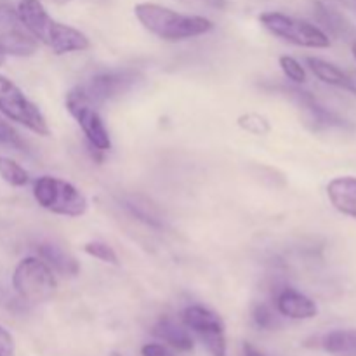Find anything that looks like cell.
<instances>
[{
    "label": "cell",
    "instance_id": "25",
    "mask_svg": "<svg viewBox=\"0 0 356 356\" xmlns=\"http://www.w3.org/2000/svg\"><path fill=\"white\" fill-rule=\"evenodd\" d=\"M280 66L289 80H292L296 83L306 82V70L302 68V65L296 58H292V56H282Z\"/></svg>",
    "mask_w": 356,
    "mask_h": 356
},
{
    "label": "cell",
    "instance_id": "11",
    "mask_svg": "<svg viewBox=\"0 0 356 356\" xmlns=\"http://www.w3.org/2000/svg\"><path fill=\"white\" fill-rule=\"evenodd\" d=\"M277 312L291 320H312L318 315V306L313 299L296 289H284L277 296Z\"/></svg>",
    "mask_w": 356,
    "mask_h": 356
},
{
    "label": "cell",
    "instance_id": "1",
    "mask_svg": "<svg viewBox=\"0 0 356 356\" xmlns=\"http://www.w3.org/2000/svg\"><path fill=\"white\" fill-rule=\"evenodd\" d=\"M16 10L35 40L47 45L56 56L82 52L90 47L86 33L52 19L40 0H19Z\"/></svg>",
    "mask_w": 356,
    "mask_h": 356
},
{
    "label": "cell",
    "instance_id": "2",
    "mask_svg": "<svg viewBox=\"0 0 356 356\" xmlns=\"http://www.w3.org/2000/svg\"><path fill=\"white\" fill-rule=\"evenodd\" d=\"M139 23L159 38L167 42H179L186 38L209 33L214 23L204 16H190L163 7L160 3L141 2L134 7Z\"/></svg>",
    "mask_w": 356,
    "mask_h": 356
},
{
    "label": "cell",
    "instance_id": "26",
    "mask_svg": "<svg viewBox=\"0 0 356 356\" xmlns=\"http://www.w3.org/2000/svg\"><path fill=\"white\" fill-rule=\"evenodd\" d=\"M14 353H16V343L13 334L0 327V356H14Z\"/></svg>",
    "mask_w": 356,
    "mask_h": 356
},
{
    "label": "cell",
    "instance_id": "9",
    "mask_svg": "<svg viewBox=\"0 0 356 356\" xmlns=\"http://www.w3.org/2000/svg\"><path fill=\"white\" fill-rule=\"evenodd\" d=\"M0 49L17 58L33 56L38 49V42L26 30L17 10L6 2H0Z\"/></svg>",
    "mask_w": 356,
    "mask_h": 356
},
{
    "label": "cell",
    "instance_id": "6",
    "mask_svg": "<svg viewBox=\"0 0 356 356\" xmlns=\"http://www.w3.org/2000/svg\"><path fill=\"white\" fill-rule=\"evenodd\" d=\"M0 113L35 134L44 138L51 134V129L40 108L31 103L13 80L3 75H0Z\"/></svg>",
    "mask_w": 356,
    "mask_h": 356
},
{
    "label": "cell",
    "instance_id": "16",
    "mask_svg": "<svg viewBox=\"0 0 356 356\" xmlns=\"http://www.w3.org/2000/svg\"><path fill=\"white\" fill-rule=\"evenodd\" d=\"M320 348L330 356H356V329H336L323 334Z\"/></svg>",
    "mask_w": 356,
    "mask_h": 356
},
{
    "label": "cell",
    "instance_id": "24",
    "mask_svg": "<svg viewBox=\"0 0 356 356\" xmlns=\"http://www.w3.org/2000/svg\"><path fill=\"white\" fill-rule=\"evenodd\" d=\"M238 125L242 129H245L247 132H252V134L257 136H263L266 132H270V122L257 113H247L243 117H240Z\"/></svg>",
    "mask_w": 356,
    "mask_h": 356
},
{
    "label": "cell",
    "instance_id": "29",
    "mask_svg": "<svg viewBox=\"0 0 356 356\" xmlns=\"http://www.w3.org/2000/svg\"><path fill=\"white\" fill-rule=\"evenodd\" d=\"M3 63H6V52H3L2 49H0V66H2Z\"/></svg>",
    "mask_w": 356,
    "mask_h": 356
},
{
    "label": "cell",
    "instance_id": "27",
    "mask_svg": "<svg viewBox=\"0 0 356 356\" xmlns=\"http://www.w3.org/2000/svg\"><path fill=\"white\" fill-rule=\"evenodd\" d=\"M143 356H176L167 346L159 343H148L141 348Z\"/></svg>",
    "mask_w": 356,
    "mask_h": 356
},
{
    "label": "cell",
    "instance_id": "18",
    "mask_svg": "<svg viewBox=\"0 0 356 356\" xmlns=\"http://www.w3.org/2000/svg\"><path fill=\"white\" fill-rule=\"evenodd\" d=\"M125 209L131 212L134 218L143 221L148 226H155V228H162V219H160L159 211L149 204L146 198L143 197H129L124 200Z\"/></svg>",
    "mask_w": 356,
    "mask_h": 356
},
{
    "label": "cell",
    "instance_id": "30",
    "mask_svg": "<svg viewBox=\"0 0 356 356\" xmlns=\"http://www.w3.org/2000/svg\"><path fill=\"white\" fill-rule=\"evenodd\" d=\"M351 51H353V56H355V59H356V38L353 40V44H351Z\"/></svg>",
    "mask_w": 356,
    "mask_h": 356
},
{
    "label": "cell",
    "instance_id": "5",
    "mask_svg": "<svg viewBox=\"0 0 356 356\" xmlns=\"http://www.w3.org/2000/svg\"><path fill=\"white\" fill-rule=\"evenodd\" d=\"M261 24L275 37L285 42L299 45V47L309 49H327L330 47V38L322 28L308 23V21L298 19V17L287 16L284 13H263L259 16Z\"/></svg>",
    "mask_w": 356,
    "mask_h": 356
},
{
    "label": "cell",
    "instance_id": "22",
    "mask_svg": "<svg viewBox=\"0 0 356 356\" xmlns=\"http://www.w3.org/2000/svg\"><path fill=\"white\" fill-rule=\"evenodd\" d=\"M0 145L7 146L10 149H16V152H26V143L23 141L19 132L13 125L7 124L6 120H2V118H0Z\"/></svg>",
    "mask_w": 356,
    "mask_h": 356
},
{
    "label": "cell",
    "instance_id": "28",
    "mask_svg": "<svg viewBox=\"0 0 356 356\" xmlns=\"http://www.w3.org/2000/svg\"><path fill=\"white\" fill-rule=\"evenodd\" d=\"M242 348H243V356H266L263 351L257 350V348L250 343H243Z\"/></svg>",
    "mask_w": 356,
    "mask_h": 356
},
{
    "label": "cell",
    "instance_id": "17",
    "mask_svg": "<svg viewBox=\"0 0 356 356\" xmlns=\"http://www.w3.org/2000/svg\"><path fill=\"white\" fill-rule=\"evenodd\" d=\"M38 257L44 259L52 270L58 271L59 275H65V277L66 275L73 277V275L79 273L80 270L75 257L70 256L66 250L54 245V243H40V245H38Z\"/></svg>",
    "mask_w": 356,
    "mask_h": 356
},
{
    "label": "cell",
    "instance_id": "14",
    "mask_svg": "<svg viewBox=\"0 0 356 356\" xmlns=\"http://www.w3.org/2000/svg\"><path fill=\"white\" fill-rule=\"evenodd\" d=\"M306 65L309 66L313 75L318 80H322L323 83H329L332 87H339V89L350 90V92L356 94V86L353 80H351V76L348 73H344L334 63L325 61L322 58H308L306 59Z\"/></svg>",
    "mask_w": 356,
    "mask_h": 356
},
{
    "label": "cell",
    "instance_id": "8",
    "mask_svg": "<svg viewBox=\"0 0 356 356\" xmlns=\"http://www.w3.org/2000/svg\"><path fill=\"white\" fill-rule=\"evenodd\" d=\"M66 110L76 120L82 132L86 134L90 148H96L99 152H108L111 148V139L108 134V129L104 127L103 118L97 113L96 106L87 101L82 90L79 87L70 90L66 94Z\"/></svg>",
    "mask_w": 356,
    "mask_h": 356
},
{
    "label": "cell",
    "instance_id": "19",
    "mask_svg": "<svg viewBox=\"0 0 356 356\" xmlns=\"http://www.w3.org/2000/svg\"><path fill=\"white\" fill-rule=\"evenodd\" d=\"M0 177H2L6 183H9L10 186H26L30 183V176H28L26 170L19 165L17 162H14L13 159H7V156H0Z\"/></svg>",
    "mask_w": 356,
    "mask_h": 356
},
{
    "label": "cell",
    "instance_id": "13",
    "mask_svg": "<svg viewBox=\"0 0 356 356\" xmlns=\"http://www.w3.org/2000/svg\"><path fill=\"white\" fill-rule=\"evenodd\" d=\"M153 336L183 353L193 351L195 348V341L190 330L184 327V323H177L170 316H163L156 322V325L153 327Z\"/></svg>",
    "mask_w": 356,
    "mask_h": 356
},
{
    "label": "cell",
    "instance_id": "21",
    "mask_svg": "<svg viewBox=\"0 0 356 356\" xmlns=\"http://www.w3.org/2000/svg\"><path fill=\"white\" fill-rule=\"evenodd\" d=\"M252 322L256 323L257 329L261 330H273L278 327V318L271 306L259 302L252 309Z\"/></svg>",
    "mask_w": 356,
    "mask_h": 356
},
{
    "label": "cell",
    "instance_id": "7",
    "mask_svg": "<svg viewBox=\"0 0 356 356\" xmlns=\"http://www.w3.org/2000/svg\"><path fill=\"white\" fill-rule=\"evenodd\" d=\"M184 327L197 337L211 356L228 355L226 327L221 316L204 306H188L181 315Z\"/></svg>",
    "mask_w": 356,
    "mask_h": 356
},
{
    "label": "cell",
    "instance_id": "12",
    "mask_svg": "<svg viewBox=\"0 0 356 356\" xmlns=\"http://www.w3.org/2000/svg\"><path fill=\"white\" fill-rule=\"evenodd\" d=\"M327 197L330 204L343 216L356 219V177L341 176L334 177L327 184Z\"/></svg>",
    "mask_w": 356,
    "mask_h": 356
},
{
    "label": "cell",
    "instance_id": "23",
    "mask_svg": "<svg viewBox=\"0 0 356 356\" xmlns=\"http://www.w3.org/2000/svg\"><path fill=\"white\" fill-rule=\"evenodd\" d=\"M83 252L89 254V256H92V257H96V259L103 261V263H108V264L118 263V257H117V254H115V250L104 242L86 243V245H83Z\"/></svg>",
    "mask_w": 356,
    "mask_h": 356
},
{
    "label": "cell",
    "instance_id": "10",
    "mask_svg": "<svg viewBox=\"0 0 356 356\" xmlns=\"http://www.w3.org/2000/svg\"><path fill=\"white\" fill-rule=\"evenodd\" d=\"M136 82V73L124 70V72H103L94 75L86 83L79 86L83 96L94 106H101L106 101L120 96Z\"/></svg>",
    "mask_w": 356,
    "mask_h": 356
},
{
    "label": "cell",
    "instance_id": "20",
    "mask_svg": "<svg viewBox=\"0 0 356 356\" xmlns=\"http://www.w3.org/2000/svg\"><path fill=\"white\" fill-rule=\"evenodd\" d=\"M316 14H318V19L322 21V23L325 24L334 35H344L348 30H350L346 19H344L341 14H337L336 10L329 9V7L322 6V3H318V10H316Z\"/></svg>",
    "mask_w": 356,
    "mask_h": 356
},
{
    "label": "cell",
    "instance_id": "3",
    "mask_svg": "<svg viewBox=\"0 0 356 356\" xmlns=\"http://www.w3.org/2000/svg\"><path fill=\"white\" fill-rule=\"evenodd\" d=\"M13 287L23 301L38 305L52 299L58 292L54 270L40 257H24L13 273Z\"/></svg>",
    "mask_w": 356,
    "mask_h": 356
},
{
    "label": "cell",
    "instance_id": "4",
    "mask_svg": "<svg viewBox=\"0 0 356 356\" xmlns=\"http://www.w3.org/2000/svg\"><path fill=\"white\" fill-rule=\"evenodd\" d=\"M33 197L42 209L65 218H80L89 207L82 191L68 181L52 176H42L35 181Z\"/></svg>",
    "mask_w": 356,
    "mask_h": 356
},
{
    "label": "cell",
    "instance_id": "15",
    "mask_svg": "<svg viewBox=\"0 0 356 356\" xmlns=\"http://www.w3.org/2000/svg\"><path fill=\"white\" fill-rule=\"evenodd\" d=\"M296 94H298L299 97V104H301V108L306 113V122H308L315 131H318V129H329V127H343L344 122L341 120L337 115H334L332 111L320 106L312 96H308L306 92H296Z\"/></svg>",
    "mask_w": 356,
    "mask_h": 356
}]
</instances>
